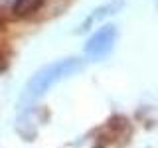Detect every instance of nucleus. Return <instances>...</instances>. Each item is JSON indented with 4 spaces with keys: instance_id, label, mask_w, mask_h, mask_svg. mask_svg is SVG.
<instances>
[{
    "instance_id": "1",
    "label": "nucleus",
    "mask_w": 158,
    "mask_h": 148,
    "mask_svg": "<svg viewBox=\"0 0 158 148\" xmlns=\"http://www.w3.org/2000/svg\"><path fill=\"white\" fill-rule=\"evenodd\" d=\"M79 67H81V59H77V57H67V59H61V61H56V63L46 65L44 69H40L36 75L30 79L28 87L24 89L22 101L28 103V101L38 99L40 95H44L53 83H57V81H61L63 77L75 73Z\"/></svg>"
},
{
    "instance_id": "2",
    "label": "nucleus",
    "mask_w": 158,
    "mask_h": 148,
    "mask_svg": "<svg viewBox=\"0 0 158 148\" xmlns=\"http://www.w3.org/2000/svg\"><path fill=\"white\" fill-rule=\"evenodd\" d=\"M117 39V28L115 26H103L97 34H93V38L87 42L85 53L93 59H101L103 56H107L115 46Z\"/></svg>"
},
{
    "instance_id": "3",
    "label": "nucleus",
    "mask_w": 158,
    "mask_h": 148,
    "mask_svg": "<svg viewBox=\"0 0 158 148\" xmlns=\"http://www.w3.org/2000/svg\"><path fill=\"white\" fill-rule=\"evenodd\" d=\"M40 4H42V0H18L14 10H16L18 14H28V12H34Z\"/></svg>"
}]
</instances>
